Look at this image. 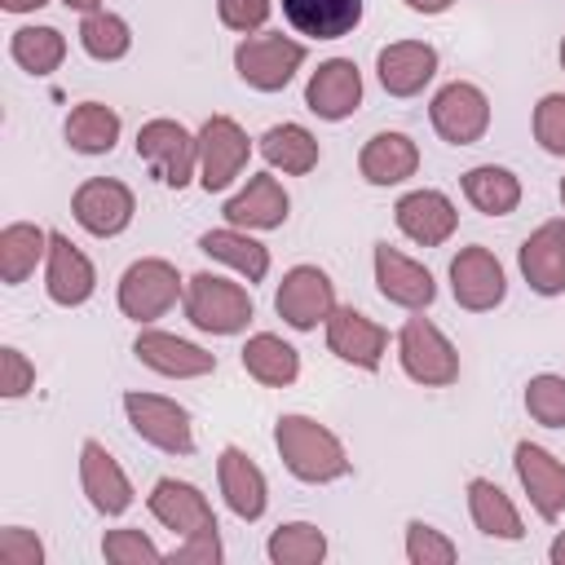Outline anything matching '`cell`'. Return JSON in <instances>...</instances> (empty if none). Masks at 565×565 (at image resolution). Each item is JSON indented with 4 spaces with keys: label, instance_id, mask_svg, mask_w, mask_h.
<instances>
[{
    "label": "cell",
    "instance_id": "6da1fadb",
    "mask_svg": "<svg viewBox=\"0 0 565 565\" xmlns=\"http://www.w3.org/2000/svg\"><path fill=\"white\" fill-rule=\"evenodd\" d=\"M274 446H278L282 468L305 486H331V481H344L353 472V459H349L344 441L313 415H300V411L278 415Z\"/></svg>",
    "mask_w": 565,
    "mask_h": 565
},
{
    "label": "cell",
    "instance_id": "7a4b0ae2",
    "mask_svg": "<svg viewBox=\"0 0 565 565\" xmlns=\"http://www.w3.org/2000/svg\"><path fill=\"white\" fill-rule=\"evenodd\" d=\"M181 313L203 335H238L256 318V305H252V291L243 282L203 269V274H190L185 278Z\"/></svg>",
    "mask_w": 565,
    "mask_h": 565
},
{
    "label": "cell",
    "instance_id": "3957f363",
    "mask_svg": "<svg viewBox=\"0 0 565 565\" xmlns=\"http://www.w3.org/2000/svg\"><path fill=\"white\" fill-rule=\"evenodd\" d=\"M185 296V278L177 274L172 260L163 256H141L132 260L124 274H119V287H115V305L128 322L137 327H154L163 313H172Z\"/></svg>",
    "mask_w": 565,
    "mask_h": 565
},
{
    "label": "cell",
    "instance_id": "277c9868",
    "mask_svg": "<svg viewBox=\"0 0 565 565\" xmlns=\"http://www.w3.org/2000/svg\"><path fill=\"white\" fill-rule=\"evenodd\" d=\"M137 159L159 185L185 190L190 181H199V132H190L181 119L154 115L137 128Z\"/></svg>",
    "mask_w": 565,
    "mask_h": 565
},
{
    "label": "cell",
    "instance_id": "5b68a950",
    "mask_svg": "<svg viewBox=\"0 0 565 565\" xmlns=\"http://www.w3.org/2000/svg\"><path fill=\"white\" fill-rule=\"evenodd\" d=\"M393 344H397L402 375L415 380L419 388H450L459 380V349L450 344V335L433 318L411 313Z\"/></svg>",
    "mask_w": 565,
    "mask_h": 565
},
{
    "label": "cell",
    "instance_id": "8992f818",
    "mask_svg": "<svg viewBox=\"0 0 565 565\" xmlns=\"http://www.w3.org/2000/svg\"><path fill=\"white\" fill-rule=\"evenodd\" d=\"M305 57H309L305 40L282 31H256L234 44V75L256 93H282L305 66Z\"/></svg>",
    "mask_w": 565,
    "mask_h": 565
},
{
    "label": "cell",
    "instance_id": "52a82bcc",
    "mask_svg": "<svg viewBox=\"0 0 565 565\" xmlns=\"http://www.w3.org/2000/svg\"><path fill=\"white\" fill-rule=\"evenodd\" d=\"M124 415H128V428L146 446H154L163 455H194V424H190V411L177 397L128 388L124 393Z\"/></svg>",
    "mask_w": 565,
    "mask_h": 565
},
{
    "label": "cell",
    "instance_id": "ba28073f",
    "mask_svg": "<svg viewBox=\"0 0 565 565\" xmlns=\"http://www.w3.org/2000/svg\"><path fill=\"white\" fill-rule=\"evenodd\" d=\"M252 163V137L230 115H207L199 124V185L207 194L230 190Z\"/></svg>",
    "mask_w": 565,
    "mask_h": 565
},
{
    "label": "cell",
    "instance_id": "9c48e42d",
    "mask_svg": "<svg viewBox=\"0 0 565 565\" xmlns=\"http://www.w3.org/2000/svg\"><path fill=\"white\" fill-rule=\"evenodd\" d=\"M428 124L446 146H477L490 132V97L472 79H450L428 102Z\"/></svg>",
    "mask_w": 565,
    "mask_h": 565
},
{
    "label": "cell",
    "instance_id": "30bf717a",
    "mask_svg": "<svg viewBox=\"0 0 565 565\" xmlns=\"http://www.w3.org/2000/svg\"><path fill=\"white\" fill-rule=\"evenodd\" d=\"M71 216L93 238H119L137 216V194L119 177H88L71 194Z\"/></svg>",
    "mask_w": 565,
    "mask_h": 565
},
{
    "label": "cell",
    "instance_id": "8fae6325",
    "mask_svg": "<svg viewBox=\"0 0 565 565\" xmlns=\"http://www.w3.org/2000/svg\"><path fill=\"white\" fill-rule=\"evenodd\" d=\"M450 296L468 313H490L508 300V274L503 260L486 243H468L450 256Z\"/></svg>",
    "mask_w": 565,
    "mask_h": 565
},
{
    "label": "cell",
    "instance_id": "7c38bea8",
    "mask_svg": "<svg viewBox=\"0 0 565 565\" xmlns=\"http://www.w3.org/2000/svg\"><path fill=\"white\" fill-rule=\"evenodd\" d=\"M274 309L291 331H318L327 327L335 309V282L318 265H291L274 291Z\"/></svg>",
    "mask_w": 565,
    "mask_h": 565
},
{
    "label": "cell",
    "instance_id": "4fadbf2b",
    "mask_svg": "<svg viewBox=\"0 0 565 565\" xmlns=\"http://www.w3.org/2000/svg\"><path fill=\"white\" fill-rule=\"evenodd\" d=\"M371 269H375V291H380L388 305L406 309V313H424V309L437 300V278H433V269L419 265L415 256H406L402 247L384 243V238H380L375 252H371Z\"/></svg>",
    "mask_w": 565,
    "mask_h": 565
},
{
    "label": "cell",
    "instance_id": "5bb4252c",
    "mask_svg": "<svg viewBox=\"0 0 565 565\" xmlns=\"http://www.w3.org/2000/svg\"><path fill=\"white\" fill-rule=\"evenodd\" d=\"M79 490L88 499V508L97 516H124L137 499L124 463L97 441V437H84L79 441Z\"/></svg>",
    "mask_w": 565,
    "mask_h": 565
},
{
    "label": "cell",
    "instance_id": "9a60e30c",
    "mask_svg": "<svg viewBox=\"0 0 565 565\" xmlns=\"http://www.w3.org/2000/svg\"><path fill=\"white\" fill-rule=\"evenodd\" d=\"M393 221L397 230L415 243V247H441L455 238L459 230V207L446 190H433V185H419V190H406L397 203H393Z\"/></svg>",
    "mask_w": 565,
    "mask_h": 565
},
{
    "label": "cell",
    "instance_id": "2e32d148",
    "mask_svg": "<svg viewBox=\"0 0 565 565\" xmlns=\"http://www.w3.org/2000/svg\"><path fill=\"white\" fill-rule=\"evenodd\" d=\"M327 349L344 362V366H358V371H380L384 366V353H388V331L353 309V305H335L331 318H327Z\"/></svg>",
    "mask_w": 565,
    "mask_h": 565
},
{
    "label": "cell",
    "instance_id": "e0dca14e",
    "mask_svg": "<svg viewBox=\"0 0 565 565\" xmlns=\"http://www.w3.org/2000/svg\"><path fill=\"white\" fill-rule=\"evenodd\" d=\"M132 358L141 366H150L154 375H163V380H203V375L216 371V353H207L203 344H194L185 335L159 331V327H141L137 331Z\"/></svg>",
    "mask_w": 565,
    "mask_h": 565
},
{
    "label": "cell",
    "instance_id": "ac0fdd59",
    "mask_svg": "<svg viewBox=\"0 0 565 565\" xmlns=\"http://www.w3.org/2000/svg\"><path fill=\"white\" fill-rule=\"evenodd\" d=\"M512 468H516V481H521L530 508L543 521H561L565 516V459H556L547 446L525 437L512 446Z\"/></svg>",
    "mask_w": 565,
    "mask_h": 565
},
{
    "label": "cell",
    "instance_id": "d6986e66",
    "mask_svg": "<svg viewBox=\"0 0 565 565\" xmlns=\"http://www.w3.org/2000/svg\"><path fill=\"white\" fill-rule=\"evenodd\" d=\"M516 265L534 296H565V216L534 225L516 252Z\"/></svg>",
    "mask_w": 565,
    "mask_h": 565
},
{
    "label": "cell",
    "instance_id": "ffe728a7",
    "mask_svg": "<svg viewBox=\"0 0 565 565\" xmlns=\"http://www.w3.org/2000/svg\"><path fill=\"white\" fill-rule=\"evenodd\" d=\"M362 71L353 57H327L318 62V71H309V84H305V106L327 119V124H340L349 119L358 106H362Z\"/></svg>",
    "mask_w": 565,
    "mask_h": 565
},
{
    "label": "cell",
    "instance_id": "44dd1931",
    "mask_svg": "<svg viewBox=\"0 0 565 565\" xmlns=\"http://www.w3.org/2000/svg\"><path fill=\"white\" fill-rule=\"evenodd\" d=\"M437 49L428 40H393L375 53V79L388 97H419L437 75Z\"/></svg>",
    "mask_w": 565,
    "mask_h": 565
},
{
    "label": "cell",
    "instance_id": "7402d4cb",
    "mask_svg": "<svg viewBox=\"0 0 565 565\" xmlns=\"http://www.w3.org/2000/svg\"><path fill=\"white\" fill-rule=\"evenodd\" d=\"M44 291L53 305L62 309H79L93 300L97 291V269L93 260L66 238V234H49V260H44Z\"/></svg>",
    "mask_w": 565,
    "mask_h": 565
},
{
    "label": "cell",
    "instance_id": "603a6c76",
    "mask_svg": "<svg viewBox=\"0 0 565 565\" xmlns=\"http://www.w3.org/2000/svg\"><path fill=\"white\" fill-rule=\"evenodd\" d=\"M216 486H221L225 508L238 521H260L265 516V508H269V481H265L260 463L247 450L221 446V455H216Z\"/></svg>",
    "mask_w": 565,
    "mask_h": 565
},
{
    "label": "cell",
    "instance_id": "cb8c5ba5",
    "mask_svg": "<svg viewBox=\"0 0 565 565\" xmlns=\"http://www.w3.org/2000/svg\"><path fill=\"white\" fill-rule=\"evenodd\" d=\"M225 225H238V230H278L287 216H291V194L287 185L274 177V172H252L247 185L238 194L225 199Z\"/></svg>",
    "mask_w": 565,
    "mask_h": 565
},
{
    "label": "cell",
    "instance_id": "d4e9b609",
    "mask_svg": "<svg viewBox=\"0 0 565 565\" xmlns=\"http://www.w3.org/2000/svg\"><path fill=\"white\" fill-rule=\"evenodd\" d=\"M358 172L366 185H402L419 172V146L411 132H397V128H384V132H371L358 150Z\"/></svg>",
    "mask_w": 565,
    "mask_h": 565
},
{
    "label": "cell",
    "instance_id": "484cf974",
    "mask_svg": "<svg viewBox=\"0 0 565 565\" xmlns=\"http://www.w3.org/2000/svg\"><path fill=\"white\" fill-rule=\"evenodd\" d=\"M146 508H150V516H154L163 530H172L177 539H185V534H194V530H203V525L216 521L207 494H203L194 481H181V477H159V481L150 486V494H146Z\"/></svg>",
    "mask_w": 565,
    "mask_h": 565
},
{
    "label": "cell",
    "instance_id": "4316f807",
    "mask_svg": "<svg viewBox=\"0 0 565 565\" xmlns=\"http://www.w3.org/2000/svg\"><path fill=\"white\" fill-rule=\"evenodd\" d=\"M366 0H282V18L305 40H344L362 26Z\"/></svg>",
    "mask_w": 565,
    "mask_h": 565
},
{
    "label": "cell",
    "instance_id": "83f0119b",
    "mask_svg": "<svg viewBox=\"0 0 565 565\" xmlns=\"http://www.w3.org/2000/svg\"><path fill=\"white\" fill-rule=\"evenodd\" d=\"M463 494H468V516H472V525H477L486 539H499V543H521V539H525V521H521L512 494H508L499 481H490V477H468Z\"/></svg>",
    "mask_w": 565,
    "mask_h": 565
},
{
    "label": "cell",
    "instance_id": "f1b7e54d",
    "mask_svg": "<svg viewBox=\"0 0 565 565\" xmlns=\"http://www.w3.org/2000/svg\"><path fill=\"white\" fill-rule=\"evenodd\" d=\"M199 252L212 256V260H221L225 269H234L247 287L269 278V247L252 230H238V225L207 230V234H199Z\"/></svg>",
    "mask_w": 565,
    "mask_h": 565
},
{
    "label": "cell",
    "instance_id": "f546056e",
    "mask_svg": "<svg viewBox=\"0 0 565 565\" xmlns=\"http://www.w3.org/2000/svg\"><path fill=\"white\" fill-rule=\"evenodd\" d=\"M256 150H260V159L269 163V172H282V177H305V172H313L318 159H322L318 137H313L305 124H291V119L265 128L260 141H256Z\"/></svg>",
    "mask_w": 565,
    "mask_h": 565
},
{
    "label": "cell",
    "instance_id": "4dcf8cb0",
    "mask_svg": "<svg viewBox=\"0 0 565 565\" xmlns=\"http://www.w3.org/2000/svg\"><path fill=\"white\" fill-rule=\"evenodd\" d=\"M238 362H243V371H247L256 384H265V388H291V384L300 380V349L287 344V340L274 335V331L247 335V344L238 349Z\"/></svg>",
    "mask_w": 565,
    "mask_h": 565
},
{
    "label": "cell",
    "instance_id": "1f68e13d",
    "mask_svg": "<svg viewBox=\"0 0 565 565\" xmlns=\"http://www.w3.org/2000/svg\"><path fill=\"white\" fill-rule=\"evenodd\" d=\"M459 190L481 216H512L521 207V177L503 163H477L459 177Z\"/></svg>",
    "mask_w": 565,
    "mask_h": 565
},
{
    "label": "cell",
    "instance_id": "d6a6232c",
    "mask_svg": "<svg viewBox=\"0 0 565 565\" xmlns=\"http://www.w3.org/2000/svg\"><path fill=\"white\" fill-rule=\"evenodd\" d=\"M49 234L35 221H9L0 230V282L4 287H22L44 260H49Z\"/></svg>",
    "mask_w": 565,
    "mask_h": 565
},
{
    "label": "cell",
    "instance_id": "836d02e7",
    "mask_svg": "<svg viewBox=\"0 0 565 565\" xmlns=\"http://www.w3.org/2000/svg\"><path fill=\"white\" fill-rule=\"evenodd\" d=\"M62 132H66V146L75 154H110L119 132H124V119L106 102H79V106H71Z\"/></svg>",
    "mask_w": 565,
    "mask_h": 565
},
{
    "label": "cell",
    "instance_id": "e575fe53",
    "mask_svg": "<svg viewBox=\"0 0 565 565\" xmlns=\"http://www.w3.org/2000/svg\"><path fill=\"white\" fill-rule=\"evenodd\" d=\"M9 57H13L26 75L44 79V75H53V71L66 62V35H62L57 26H35V22H26V26H18V31L9 35Z\"/></svg>",
    "mask_w": 565,
    "mask_h": 565
},
{
    "label": "cell",
    "instance_id": "d590c367",
    "mask_svg": "<svg viewBox=\"0 0 565 565\" xmlns=\"http://www.w3.org/2000/svg\"><path fill=\"white\" fill-rule=\"evenodd\" d=\"M79 49L93 62H124L132 53V26H128V18H119L110 9L79 13Z\"/></svg>",
    "mask_w": 565,
    "mask_h": 565
},
{
    "label": "cell",
    "instance_id": "8d00e7d4",
    "mask_svg": "<svg viewBox=\"0 0 565 565\" xmlns=\"http://www.w3.org/2000/svg\"><path fill=\"white\" fill-rule=\"evenodd\" d=\"M265 556L274 565H322L327 561V534L313 521H282L269 534Z\"/></svg>",
    "mask_w": 565,
    "mask_h": 565
},
{
    "label": "cell",
    "instance_id": "74e56055",
    "mask_svg": "<svg viewBox=\"0 0 565 565\" xmlns=\"http://www.w3.org/2000/svg\"><path fill=\"white\" fill-rule=\"evenodd\" d=\"M525 411L543 428H565V375L539 371L525 380Z\"/></svg>",
    "mask_w": 565,
    "mask_h": 565
},
{
    "label": "cell",
    "instance_id": "f35d334b",
    "mask_svg": "<svg viewBox=\"0 0 565 565\" xmlns=\"http://www.w3.org/2000/svg\"><path fill=\"white\" fill-rule=\"evenodd\" d=\"M406 561L411 565H455L459 561V547H455V539L446 530L411 516L406 521Z\"/></svg>",
    "mask_w": 565,
    "mask_h": 565
},
{
    "label": "cell",
    "instance_id": "ab89813d",
    "mask_svg": "<svg viewBox=\"0 0 565 565\" xmlns=\"http://www.w3.org/2000/svg\"><path fill=\"white\" fill-rule=\"evenodd\" d=\"M102 556L110 565H150V561H163L168 552L150 534H141L137 525H119V530L102 534Z\"/></svg>",
    "mask_w": 565,
    "mask_h": 565
},
{
    "label": "cell",
    "instance_id": "60d3db41",
    "mask_svg": "<svg viewBox=\"0 0 565 565\" xmlns=\"http://www.w3.org/2000/svg\"><path fill=\"white\" fill-rule=\"evenodd\" d=\"M530 128H534V141H539L543 154L565 159V93H543L534 102Z\"/></svg>",
    "mask_w": 565,
    "mask_h": 565
},
{
    "label": "cell",
    "instance_id": "b9f144b4",
    "mask_svg": "<svg viewBox=\"0 0 565 565\" xmlns=\"http://www.w3.org/2000/svg\"><path fill=\"white\" fill-rule=\"evenodd\" d=\"M163 561H177V565H221L225 561V543H221V525H203L185 539H177V547L163 556Z\"/></svg>",
    "mask_w": 565,
    "mask_h": 565
},
{
    "label": "cell",
    "instance_id": "7bdbcfd3",
    "mask_svg": "<svg viewBox=\"0 0 565 565\" xmlns=\"http://www.w3.org/2000/svg\"><path fill=\"white\" fill-rule=\"evenodd\" d=\"M269 13H274V0H216V18H221V26L234 31V35H256V31H265Z\"/></svg>",
    "mask_w": 565,
    "mask_h": 565
},
{
    "label": "cell",
    "instance_id": "ee69618b",
    "mask_svg": "<svg viewBox=\"0 0 565 565\" xmlns=\"http://www.w3.org/2000/svg\"><path fill=\"white\" fill-rule=\"evenodd\" d=\"M31 388H35V362L18 344H4L0 349V397L4 402H18Z\"/></svg>",
    "mask_w": 565,
    "mask_h": 565
},
{
    "label": "cell",
    "instance_id": "f6af8a7d",
    "mask_svg": "<svg viewBox=\"0 0 565 565\" xmlns=\"http://www.w3.org/2000/svg\"><path fill=\"white\" fill-rule=\"evenodd\" d=\"M0 561L9 565H44V543L26 525H4L0 530Z\"/></svg>",
    "mask_w": 565,
    "mask_h": 565
},
{
    "label": "cell",
    "instance_id": "bcb514c9",
    "mask_svg": "<svg viewBox=\"0 0 565 565\" xmlns=\"http://www.w3.org/2000/svg\"><path fill=\"white\" fill-rule=\"evenodd\" d=\"M455 0H406V9L411 13H424V18H437V13H446Z\"/></svg>",
    "mask_w": 565,
    "mask_h": 565
},
{
    "label": "cell",
    "instance_id": "7dc6e473",
    "mask_svg": "<svg viewBox=\"0 0 565 565\" xmlns=\"http://www.w3.org/2000/svg\"><path fill=\"white\" fill-rule=\"evenodd\" d=\"M49 0H0V9L4 13H35V9H44Z\"/></svg>",
    "mask_w": 565,
    "mask_h": 565
},
{
    "label": "cell",
    "instance_id": "c3c4849f",
    "mask_svg": "<svg viewBox=\"0 0 565 565\" xmlns=\"http://www.w3.org/2000/svg\"><path fill=\"white\" fill-rule=\"evenodd\" d=\"M547 561L552 565H565V530H556V539L547 543Z\"/></svg>",
    "mask_w": 565,
    "mask_h": 565
},
{
    "label": "cell",
    "instance_id": "681fc988",
    "mask_svg": "<svg viewBox=\"0 0 565 565\" xmlns=\"http://www.w3.org/2000/svg\"><path fill=\"white\" fill-rule=\"evenodd\" d=\"M66 9H75V13H93V9H106V0H62Z\"/></svg>",
    "mask_w": 565,
    "mask_h": 565
},
{
    "label": "cell",
    "instance_id": "f907efd6",
    "mask_svg": "<svg viewBox=\"0 0 565 565\" xmlns=\"http://www.w3.org/2000/svg\"><path fill=\"white\" fill-rule=\"evenodd\" d=\"M556 57H561V71H565V35H561V49H556Z\"/></svg>",
    "mask_w": 565,
    "mask_h": 565
},
{
    "label": "cell",
    "instance_id": "816d5d0a",
    "mask_svg": "<svg viewBox=\"0 0 565 565\" xmlns=\"http://www.w3.org/2000/svg\"><path fill=\"white\" fill-rule=\"evenodd\" d=\"M561 207H565V177H561Z\"/></svg>",
    "mask_w": 565,
    "mask_h": 565
}]
</instances>
